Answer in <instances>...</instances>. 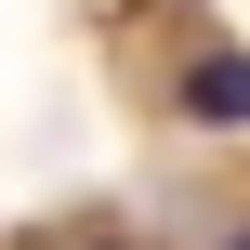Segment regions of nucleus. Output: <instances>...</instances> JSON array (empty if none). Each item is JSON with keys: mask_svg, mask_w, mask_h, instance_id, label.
I'll list each match as a JSON object with an SVG mask.
<instances>
[{"mask_svg": "<svg viewBox=\"0 0 250 250\" xmlns=\"http://www.w3.org/2000/svg\"><path fill=\"white\" fill-rule=\"evenodd\" d=\"M185 105L198 119H250V53H198L185 66Z\"/></svg>", "mask_w": 250, "mask_h": 250, "instance_id": "obj_1", "label": "nucleus"}, {"mask_svg": "<svg viewBox=\"0 0 250 250\" xmlns=\"http://www.w3.org/2000/svg\"><path fill=\"white\" fill-rule=\"evenodd\" d=\"M224 250H250V224H237V237H224Z\"/></svg>", "mask_w": 250, "mask_h": 250, "instance_id": "obj_2", "label": "nucleus"}]
</instances>
